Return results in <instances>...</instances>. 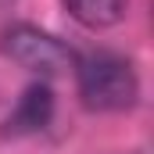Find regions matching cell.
<instances>
[{"mask_svg": "<svg viewBox=\"0 0 154 154\" xmlns=\"http://www.w3.org/2000/svg\"><path fill=\"white\" fill-rule=\"evenodd\" d=\"M75 82L90 111H125L140 97V79L133 61L111 50L75 57Z\"/></svg>", "mask_w": 154, "mask_h": 154, "instance_id": "6da1fadb", "label": "cell"}, {"mask_svg": "<svg viewBox=\"0 0 154 154\" xmlns=\"http://www.w3.org/2000/svg\"><path fill=\"white\" fill-rule=\"evenodd\" d=\"M4 54L14 61V65H22V68H29V72H36V75H57V72H65V68H75V50L68 47V43H61L57 36H50V32H43L36 25H25V22H18V25H11L7 32H4Z\"/></svg>", "mask_w": 154, "mask_h": 154, "instance_id": "7a4b0ae2", "label": "cell"}, {"mask_svg": "<svg viewBox=\"0 0 154 154\" xmlns=\"http://www.w3.org/2000/svg\"><path fill=\"white\" fill-rule=\"evenodd\" d=\"M50 118H54V90L39 79L32 86H25V93L18 97L14 111L4 118V133H11V136H29V133L47 129Z\"/></svg>", "mask_w": 154, "mask_h": 154, "instance_id": "3957f363", "label": "cell"}, {"mask_svg": "<svg viewBox=\"0 0 154 154\" xmlns=\"http://www.w3.org/2000/svg\"><path fill=\"white\" fill-rule=\"evenodd\" d=\"M65 11L86 29H111L125 18L129 0H61Z\"/></svg>", "mask_w": 154, "mask_h": 154, "instance_id": "277c9868", "label": "cell"}]
</instances>
